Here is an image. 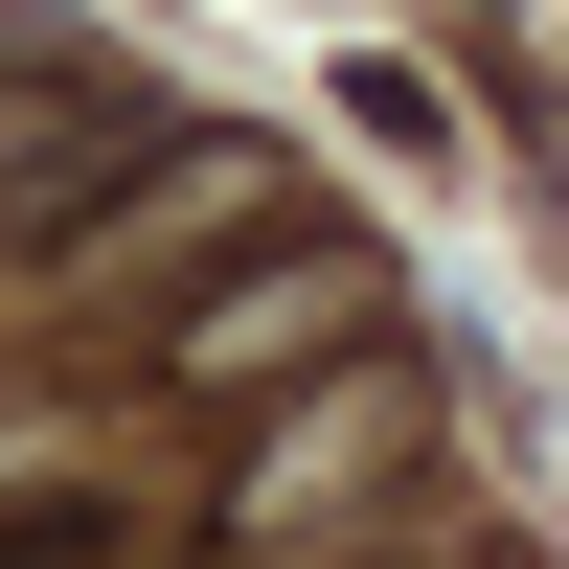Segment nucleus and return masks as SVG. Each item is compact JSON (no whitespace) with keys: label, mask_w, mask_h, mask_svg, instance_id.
Instances as JSON below:
<instances>
[{"label":"nucleus","mask_w":569,"mask_h":569,"mask_svg":"<svg viewBox=\"0 0 569 569\" xmlns=\"http://www.w3.org/2000/svg\"><path fill=\"white\" fill-rule=\"evenodd\" d=\"M297 342H365V251H297V273H251V297L182 319V365H297Z\"/></svg>","instance_id":"f257e3e1"},{"label":"nucleus","mask_w":569,"mask_h":569,"mask_svg":"<svg viewBox=\"0 0 569 569\" xmlns=\"http://www.w3.org/2000/svg\"><path fill=\"white\" fill-rule=\"evenodd\" d=\"M410 456V388H342V433H297V456H251V525H297V479L342 501V479H388Z\"/></svg>","instance_id":"f03ea898"}]
</instances>
